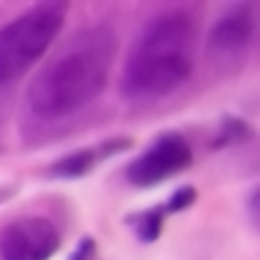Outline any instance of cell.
<instances>
[{
	"label": "cell",
	"instance_id": "cell-1",
	"mask_svg": "<svg viewBox=\"0 0 260 260\" xmlns=\"http://www.w3.org/2000/svg\"><path fill=\"white\" fill-rule=\"evenodd\" d=\"M117 48V35L108 25L85 27L64 39L27 85V108L46 121L85 110L108 87Z\"/></svg>",
	"mask_w": 260,
	"mask_h": 260
},
{
	"label": "cell",
	"instance_id": "cell-2",
	"mask_svg": "<svg viewBox=\"0 0 260 260\" xmlns=\"http://www.w3.org/2000/svg\"><path fill=\"white\" fill-rule=\"evenodd\" d=\"M199 25L185 9L162 12L144 25L121 69V96L130 103H155L189 80L197 62Z\"/></svg>",
	"mask_w": 260,
	"mask_h": 260
},
{
	"label": "cell",
	"instance_id": "cell-3",
	"mask_svg": "<svg viewBox=\"0 0 260 260\" xmlns=\"http://www.w3.org/2000/svg\"><path fill=\"white\" fill-rule=\"evenodd\" d=\"M67 3H41L0 27V85L21 80L57 39Z\"/></svg>",
	"mask_w": 260,
	"mask_h": 260
},
{
	"label": "cell",
	"instance_id": "cell-4",
	"mask_svg": "<svg viewBox=\"0 0 260 260\" xmlns=\"http://www.w3.org/2000/svg\"><path fill=\"white\" fill-rule=\"evenodd\" d=\"M194 153L185 135L178 130H167L160 133L153 144H148L137 157L128 162L126 178L133 187L148 189L157 187L165 180L183 174L192 167Z\"/></svg>",
	"mask_w": 260,
	"mask_h": 260
},
{
	"label": "cell",
	"instance_id": "cell-5",
	"mask_svg": "<svg viewBox=\"0 0 260 260\" xmlns=\"http://www.w3.org/2000/svg\"><path fill=\"white\" fill-rule=\"evenodd\" d=\"M256 21L247 5L229 9L212 23L206 41V59L221 73H235L244 67L251 53Z\"/></svg>",
	"mask_w": 260,
	"mask_h": 260
},
{
	"label": "cell",
	"instance_id": "cell-6",
	"mask_svg": "<svg viewBox=\"0 0 260 260\" xmlns=\"http://www.w3.org/2000/svg\"><path fill=\"white\" fill-rule=\"evenodd\" d=\"M62 238L46 217H21L0 231V260H50Z\"/></svg>",
	"mask_w": 260,
	"mask_h": 260
},
{
	"label": "cell",
	"instance_id": "cell-7",
	"mask_svg": "<svg viewBox=\"0 0 260 260\" xmlns=\"http://www.w3.org/2000/svg\"><path fill=\"white\" fill-rule=\"evenodd\" d=\"M135 146V139L130 137H108L96 146H87V148H78L71 151L67 155H62L59 160H55L48 167L46 174L50 178H62V180H73V178H82L87 176L94 167H99L101 162H105L108 157L117 155V153H126Z\"/></svg>",
	"mask_w": 260,
	"mask_h": 260
},
{
	"label": "cell",
	"instance_id": "cell-8",
	"mask_svg": "<svg viewBox=\"0 0 260 260\" xmlns=\"http://www.w3.org/2000/svg\"><path fill=\"white\" fill-rule=\"evenodd\" d=\"M167 217H171L167 203H157V206L146 208V210L130 212V215L126 217V224L133 229L135 238H137L139 242L151 244L162 235V229H165Z\"/></svg>",
	"mask_w": 260,
	"mask_h": 260
},
{
	"label": "cell",
	"instance_id": "cell-9",
	"mask_svg": "<svg viewBox=\"0 0 260 260\" xmlns=\"http://www.w3.org/2000/svg\"><path fill=\"white\" fill-rule=\"evenodd\" d=\"M253 137V130L244 119L238 117H224L221 119V135L215 146H231V144H244Z\"/></svg>",
	"mask_w": 260,
	"mask_h": 260
},
{
	"label": "cell",
	"instance_id": "cell-10",
	"mask_svg": "<svg viewBox=\"0 0 260 260\" xmlns=\"http://www.w3.org/2000/svg\"><path fill=\"white\" fill-rule=\"evenodd\" d=\"M197 197H199V192H197V187H194V185H183V187L174 189V192H171V197L167 199L165 203H167V208H169L171 215H178V212L192 208L194 203H197Z\"/></svg>",
	"mask_w": 260,
	"mask_h": 260
},
{
	"label": "cell",
	"instance_id": "cell-11",
	"mask_svg": "<svg viewBox=\"0 0 260 260\" xmlns=\"http://www.w3.org/2000/svg\"><path fill=\"white\" fill-rule=\"evenodd\" d=\"M96 256H99V244L91 238H82L71 251L69 260H96Z\"/></svg>",
	"mask_w": 260,
	"mask_h": 260
},
{
	"label": "cell",
	"instance_id": "cell-12",
	"mask_svg": "<svg viewBox=\"0 0 260 260\" xmlns=\"http://www.w3.org/2000/svg\"><path fill=\"white\" fill-rule=\"evenodd\" d=\"M256 201H258V192H253L251 194V203H249V208H251V217H253V224H258V206H256Z\"/></svg>",
	"mask_w": 260,
	"mask_h": 260
}]
</instances>
